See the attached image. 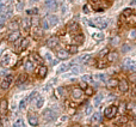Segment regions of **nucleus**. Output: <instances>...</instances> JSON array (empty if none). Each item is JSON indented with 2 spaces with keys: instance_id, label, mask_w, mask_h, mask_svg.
Here are the masks:
<instances>
[{
  "instance_id": "1",
  "label": "nucleus",
  "mask_w": 136,
  "mask_h": 127,
  "mask_svg": "<svg viewBox=\"0 0 136 127\" xmlns=\"http://www.w3.org/2000/svg\"><path fill=\"white\" fill-rule=\"evenodd\" d=\"M89 23H90V25L98 28V29H105V28L108 27V20L105 19V18H94V19L90 20Z\"/></svg>"
},
{
  "instance_id": "2",
  "label": "nucleus",
  "mask_w": 136,
  "mask_h": 127,
  "mask_svg": "<svg viewBox=\"0 0 136 127\" xmlns=\"http://www.w3.org/2000/svg\"><path fill=\"white\" fill-rule=\"evenodd\" d=\"M43 119L45 122H50V121H53L56 119V113H55L54 110H51V109H45V110H43Z\"/></svg>"
},
{
  "instance_id": "3",
  "label": "nucleus",
  "mask_w": 136,
  "mask_h": 127,
  "mask_svg": "<svg viewBox=\"0 0 136 127\" xmlns=\"http://www.w3.org/2000/svg\"><path fill=\"white\" fill-rule=\"evenodd\" d=\"M117 112H118V108L116 107V106H109L104 110V115L108 119H113L116 116V114H117Z\"/></svg>"
},
{
  "instance_id": "4",
  "label": "nucleus",
  "mask_w": 136,
  "mask_h": 127,
  "mask_svg": "<svg viewBox=\"0 0 136 127\" xmlns=\"http://www.w3.org/2000/svg\"><path fill=\"white\" fill-rule=\"evenodd\" d=\"M12 80H13V76H12V74H8V76H6V77L2 79L1 84H0L1 89H4V90H7V89L10 87V85H11Z\"/></svg>"
},
{
  "instance_id": "5",
  "label": "nucleus",
  "mask_w": 136,
  "mask_h": 127,
  "mask_svg": "<svg viewBox=\"0 0 136 127\" xmlns=\"http://www.w3.org/2000/svg\"><path fill=\"white\" fill-rule=\"evenodd\" d=\"M82 94H84V91H82L80 87H75V89L72 90L70 96H72V98H73V100H79V98H81Z\"/></svg>"
},
{
  "instance_id": "6",
  "label": "nucleus",
  "mask_w": 136,
  "mask_h": 127,
  "mask_svg": "<svg viewBox=\"0 0 136 127\" xmlns=\"http://www.w3.org/2000/svg\"><path fill=\"white\" fill-rule=\"evenodd\" d=\"M27 120H29V124H30L31 126H37V125H38V118H37V115L34 113L27 114Z\"/></svg>"
},
{
  "instance_id": "7",
  "label": "nucleus",
  "mask_w": 136,
  "mask_h": 127,
  "mask_svg": "<svg viewBox=\"0 0 136 127\" xmlns=\"http://www.w3.org/2000/svg\"><path fill=\"white\" fill-rule=\"evenodd\" d=\"M57 44H59V37H57V36H51V37L48 39L47 46L49 48H55Z\"/></svg>"
},
{
  "instance_id": "8",
  "label": "nucleus",
  "mask_w": 136,
  "mask_h": 127,
  "mask_svg": "<svg viewBox=\"0 0 136 127\" xmlns=\"http://www.w3.org/2000/svg\"><path fill=\"white\" fill-rule=\"evenodd\" d=\"M118 87H119L121 92H127V91L129 90V84H128V82L125 79H122V80H119Z\"/></svg>"
},
{
  "instance_id": "9",
  "label": "nucleus",
  "mask_w": 136,
  "mask_h": 127,
  "mask_svg": "<svg viewBox=\"0 0 136 127\" xmlns=\"http://www.w3.org/2000/svg\"><path fill=\"white\" fill-rule=\"evenodd\" d=\"M22 28H23L25 31H29V29L31 28V19L27 18V17L23 18V19H22Z\"/></svg>"
},
{
  "instance_id": "10",
  "label": "nucleus",
  "mask_w": 136,
  "mask_h": 127,
  "mask_svg": "<svg viewBox=\"0 0 136 127\" xmlns=\"http://www.w3.org/2000/svg\"><path fill=\"white\" fill-rule=\"evenodd\" d=\"M44 5L48 10H56L57 8V1L56 0H45Z\"/></svg>"
},
{
  "instance_id": "11",
  "label": "nucleus",
  "mask_w": 136,
  "mask_h": 127,
  "mask_svg": "<svg viewBox=\"0 0 136 127\" xmlns=\"http://www.w3.org/2000/svg\"><path fill=\"white\" fill-rule=\"evenodd\" d=\"M123 65H124V67L127 70H136V64L131 59H125Z\"/></svg>"
},
{
  "instance_id": "12",
  "label": "nucleus",
  "mask_w": 136,
  "mask_h": 127,
  "mask_svg": "<svg viewBox=\"0 0 136 127\" xmlns=\"http://www.w3.org/2000/svg\"><path fill=\"white\" fill-rule=\"evenodd\" d=\"M7 112V101L1 100L0 101V116H4Z\"/></svg>"
},
{
  "instance_id": "13",
  "label": "nucleus",
  "mask_w": 136,
  "mask_h": 127,
  "mask_svg": "<svg viewBox=\"0 0 136 127\" xmlns=\"http://www.w3.org/2000/svg\"><path fill=\"white\" fill-rule=\"evenodd\" d=\"M19 37H21V34H19V31H12V33L8 35L7 41H8V42H14V41L18 40Z\"/></svg>"
},
{
  "instance_id": "14",
  "label": "nucleus",
  "mask_w": 136,
  "mask_h": 127,
  "mask_svg": "<svg viewBox=\"0 0 136 127\" xmlns=\"http://www.w3.org/2000/svg\"><path fill=\"white\" fill-rule=\"evenodd\" d=\"M57 58L60 59V60H66L68 59V56H69V53H68L67 50H65V49H60V50H57Z\"/></svg>"
},
{
  "instance_id": "15",
  "label": "nucleus",
  "mask_w": 136,
  "mask_h": 127,
  "mask_svg": "<svg viewBox=\"0 0 136 127\" xmlns=\"http://www.w3.org/2000/svg\"><path fill=\"white\" fill-rule=\"evenodd\" d=\"M84 40H85V36H84L82 34H79V35H76V36H74V37H73V42H74L75 46L84 43Z\"/></svg>"
},
{
  "instance_id": "16",
  "label": "nucleus",
  "mask_w": 136,
  "mask_h": 127,
  "mask_svg": "<svg viewBox=\"0 0 136 127\" xmlns=\"http://www.w3.org/2000/svg\"><path fill=\"white\" fill-rule=\"evenodd\" d=\"M118 84H119V82L117 79H115V78H111V79H109L106 82V86L110 87V89H113V87L118 86Z\"/></svg>"
},
{
  "instance_id": "17",
  "label": "nucleus",
  "mask_w": 136,
  "mask_h": 127,
  "mask_svg": "<svg viewBox=\"0 0 136 127\" xmlns=\"http://www.w3.org/2000/svg\"><path fill=\"white\" fill-rule=\"evenodd\" d=\"M47 19H48V22H49V25H50V27L56 25V24H57V22H59L57 17H56L55 14H50V16H48Z\"/></svg>"
},
{
  "instance_id": "18",
  "label": "nucleus",
  "mask_w": 136,
  "mask_h": 127,
  "mask_svg": "<svg viewBox=\"0 0 136 127\" xmlns=\"http://www.w3.org/2000/svg\"><path fill=\"white\" fill-rule=\"evenodd\" d=\"M76 61H78V62H82V64H90V62H91V55H90V54H85V55L80 56Z\"/></svg>"
},
{
  "instance_id": "19",
  "label": "nucleus",
  "mask_w": 136,
  "mask_h": 127,
  "mask_svg": "<svg viewBox=\"0 0 136 127\" xmlns=\"http://www.w3.org/2000/svg\"><path fill=\"white\" fill-rule=\"evenodd\" d=\"M48 73V68L44 65L43 66H40V68H38V77L40 78H44L45 76H47Z\"/></svg>"
},
{
  "instance_id": "20",
  "label": "nucleus",
  "mask_w": 136,
  "mask_h": 127,
  "mask_svg": "<svg viewBox=\"0 0 136 127\" xmlns=\"http://www.w3.org/2000/svg\"><path fill=\"white\" fill-rule=\"evenodd\" d=\"M10 60H11V55H10L8 53H6L4 56H2V59H1L0 62H1V65H2V66H7V65H8V62H10Z\"/></svg>"
},
{
  "instance_id": "21",
  "label": "nucleus",
  "mask_w": 136,
  "mask_h": 127,
  "mask_svg": "<svg viewBox=\"0 0 136 127\" xmlns=\"http://www.w3.org/2000/svg\"><path fill=\"white\" fill-rule=\"evenodd\" d=\"M117 58H118L117 52H111V53L108 54V61H109V62H113V61H116L117 60Z\"/></svg>"
},
{
  "instance_id": "22",
  "label": "nucleus",
  "mask_w": 136,
  "mask_h": 127,
  "mask_svg": "<svg viewBox=\"0 0 136 127\" xmlns=\"http://www.w3.org/2000/svg\"><path fill=\"white\" fill-rule=\"evenodd\" d=\"M31 58H32V60L35 61V62H37V64H40L41 66H43V59H42L41 56L38 55V54L34 53L32 55H31Z\"/></svg>"
},
{
  "instance_id": "23",
  "label": "nucleus",
  "mask_w": 136,
  "mask_h": 127,
  "mask_svg": "<svg viewBox=\"0 0 136 127\" xmlns=\"http://www.w3.org/2000/svg\"><path fill=\"white\" fill-rule=\"evenodd\" d=\"M41 28H42V30H47V29H49V22H48V19L47 18H42L41 19Z\"/></svg>"
},
{
  "instance_id": "24",
  "label": "nucleus",
  "mask_w": 136,
  "mask_h": 127,
  "mask_svg": "<svg viewBox=\"0 0 136 127\" xmlns=\"http://www.w3.org/2000/svg\"><path fill=\"white\" fill-rule=\"evenodd\" d=\"M68 28H69V30H70L72 33H74V31H79V25H78L75 22H70L69 25H68Z\"/></svg>"
},
{
  "instance_id": "25",
  "label": "nucleus",
  "mask_w": 136,
  "mask_h": 127,
  "mask_svg": "<svg viewBox=\"0 0 136 127\" xmlns=\"http://www.w3.org/2000/svg\"><path fill=\"white\" fill-rule=\"evenodd\" d=\"M24 66H25L26 72H32V71H34V64H32L30 60H26V62H25Z\"/></svg>"
},
{
  "instance_id": "26",
  "label": "nucleus",
  "mask_w": 136,
  "mask_h": 127,
  "mask_svg": "<svg viewBox=\"0 0 136 127\" xmlns=\"http://www.w3.org/2000/svg\"><path fill=\"white\" fill-rule=\"evenodd\" d=\"M67 52L69 54H76L78 53V47L75 44H70V46L67 47Z\"/></svg>"
},
{
  "instance_id": "27",
  "label": "nucleus",
  "mask_w": 136,
  "mask_h": 127,
  "mask_svg": "<svg viewBox=\"0 0 136 127\" xmlns=\"http://www.w3.org/2000/svg\"><path fill=\"white\" fill-rule=\"evenodd\" d=\"M92 39H94L95 41H102L104 39L103 33H93L92 34Z\"/></svg>"
},
{
  "instance_id": "28",
  "label": "nucleus",
  "mask_w": 136,
  "mask_h": 127,
  "mask_svg": "<svg viewBox=\"0 0 136 127\" xmlns=\"http://www.w3.org/2000/svg\"><path fill=\"white\" fill-rule=\"evenodd\" d=\"M92 122H99V121L102 120V115H100V113H94L93 115H92Z\"/></svg>"
},
{
  "instance_id": "29",
  "label": "nucleus",
  "mask_w": 136,
  "mask_h": 127,
  "mask_svg": "<svg viewBox=\"0 0 136 127\" xmlns=\"http://www.w3.org/2000/svg\"><path fill=\"white\" fill-rule=\"evenodd\" d=\"M18 25H19V24H18V22H16V20H12V22L8 24V28H10L12 31H17L16 29H18Z\"/></svg>"
},
{
  "instance_id": "30",
  "label": "nucleus",
  "mask_w": 136,
  "mask_h": 127,
  "mask_svg": "<svg viewBox=\"0 0 136 127\" xmlns=\"http://www.w3.org/2000/svg\"><path fill=\"white\" fill-rule=\"evenodd\" d=\"M82 82H85V83H93V77L90 76V74H85V76H82Z\"/></svg>"
},
{
  "instance_id": "31",
  "label": "nucleus",
  "mask_w": 136,
  "mask_h": 127,
  "mask_svg": "<svg viewBox=\"0 0 136 127\" xmlns=\"http://www.w3.org/2000/svg\"><path fill=\"white\" fill-rule=\"evenodd\" d=\"M44 58H45V60L49 62V64H51V65H54V60H53V55L49 53V52H47V53L44 54Z\"/></svg>"
},
{
  "instance_id": "32",
  "label": "nucleus",
  "mask_w": 136,
  "mask_h": 127,
  "mask_svg": "<svg viewBox=\"0 0 136 127\" xmlns=\"http://www.w3.org/2000/svg\"><path fill=\"white\" fill-rule=\"evenodd\" d=\"M29 46V39H23L21 42V50H24Z\"/></svg>"
},
{
  "instance_id": "33",
  "label": "nucleus",
  "mask_w": 136,
  "mask_h": 127,
  "mask_svg": "<svg viewBox=\"0 0 136 127\" xmlns=\"http://www.w3.org/2000/svg\"><path fill=\"white\" fill-rule=\"evenodd\" d=\"M13 127H25V125H24V120L23 119H18V120L14 121L13 124Z\"/></svg>"
},
{
  "instance_id": "34",
  "label": "nucleus",
  "mask_w": 136,
  "mask_h": 127,
  "mask_svg": "<svg viewBox=\"0 0 136 127\" xmlns=\"http://www.w3.org/2000/svg\"><path fill=\"white\" fill-rule=\"evenodd\" d=\"M131 14H133V10L129 8V7H128V8H124V10H123V12H122L123 17H129V16H131Z\"/></svg>"
},
{
  "instance_id": "35",
  "label": "nucleus",
  "mask_w": 136,
  "mask_h": 127,
  "mask_svg": "<svg viewBox=\"0 0 136 127\" xmlns=\"http://www.w3.org/2000/svg\"><path fill=\"white\" fill-rule=\"evenodd\" d=\"M37 97H40V96H38V92H37V91H34V92H31V95L27 97V101H29V102H32V101H34L35 98H37Z\"/></svg>"
},
{
  "instance_id": "36",
  "label": "nucleus",
  "mask_w": 136,
  "mask_h": 127,
  "mask_svg": "<svg viewBox=\"0 0 136 127\" xmlns=\"http://www.w3.org/2000/svg\"><path fill=\"white\" fill-rule=\"evenodd\" d=\"M102 100H103V95H98V96H95V98H94V106L95 107L100 104Z\"/></svg>"
},
{
  "instance_id": "37",
  "label": "nucleus",
  "mask_w": 136,
  "mask_h": 127,
  "mask_svg": "<svg viewBox=\"0 0 136 127\" xmlns=\"http://www.w3.org/2000/svg\"><path fill=\"white\" fill-rule=\"evenodd\" d=\"M68 67H69V65H66V64H63V65H61V66H60V68L57 70V72H59V73L66 72V71L68 70Z\"/></svg>"
},
{
  "instance_id": "38",
  "label": "nucleus",
  "mask_w": 136,
  "mask_h": 127,
  "mask_svg": "<svg viewBox=\"0 0 136 127\" xmlns=\"http://www.w3.org/2000/svg\"><path fill=\"white\" fill-rule=\"evenodd\" d=\"M43 103H44V100H43V97L40 96V97L37 98V102H36V107H37V108H42Z\"/></svg>"
},
{
  "instance_id": "39",
  "label": "nucleus",
  "mask_w": 136,
  "mask_h": 127,
  "mask_svg": "<svg viewBox=\"0 0 136 127\" xmlns=\"http://www.w3.org/2000/svg\"><path fill=\"white\" fill-rule=\"evenodd\" d=\"M108 54H109V49H108V48H104L103 50L99 52L98 56H99V58H104V56H105V55H108Z\"/></svg>"
},
{
  "instance_id": "40",
  "label": "nucleus",
  "mask_w": 136,
  "mask_h": 127,
  "mask_svg": "<svg viewBox=\"0 0 136 127\" xmlns=\"http://www.w3.org/2000/svg\"><path fill=\"white\" fill-rule=\"evenodd\" d=\"M27 102H29V101H27L26 98H24V100H22V101H21V104H19V108H21V110H24V109H25Z\"/></svg>"
},
{
  "instance_id": "41",
  "label": "nucleus",
  "mask_w": 136,
  "mask_h": 127,
  "mask_svg": "<svg viewBox=\"0 0 136 127\" xmlns=\"http://www.w3.org/2000/svg\"><path fill=\"white\" fill-rule=\"evenodd\" d=\"M95 78L99 80V82H105V79H106V76L100 73V74H97V76H95Z\"/></svg>"
},
{
  "instance_id": "42",
  "label": "nucleus",
  "mask_w": 136,
  "mask_h": 127,
  "mask_svg": "<svg viewBox=\"0 0 136 127\" xmlns=\"http://www.w3.org/2000/svg\"><path fill=\"white\" fill-rule=\"evenodd\" d=\"M56 92H57V97H61V96L65 95V89L63 87H57Z\"/></svg>"
},
{
  "instance_id": "43",
  "label": "nucleus",
  "mask_w": 136,
  "mask_h": 127,
  "mask_svg": "<svg viewBox=\"0 0 136 127\" xmlns=\"http://www.w3.org/2000/svg\"><path fill=\"white\" fill-rule=\"evenodd\" d=\"M26 80V77L24 76V74H22V76H19V78H18V80H17V84L19 85V84H22L23 82H25Z\"/></svg>"
},
{
  "instance_id": "44",
  "label": "nucleus",
  "mask_w": 136,
  "mask_h": 127,
  "mask_svg": "<svg viewBox=\"0 0 136 127\" xmlns=\"http://www.w3.org/2000/svg\"><path fill=\"white\" fill-rule=\"evenodd\" d=\"M27 13H29V14H37V13H38V8H37V7H34V8L29 10V11H27Z\"/></svg>"
},
{
  "instance_id": "45",
  "label": "nucleus",
  "mask_w": 136,
  "mask_h": 127,
  "mask_svg": "<svg viewBox=\"0 0 136 127\" xmlns=\"http://www.w3.org/2000/svg\"><path fill=\"white\" fill-rule=\"evenodd\" d=\"M85 94L87 95V96H92V95H93V89L89 86L86 90H85Z\"/></svg>"
},
{
  "instance_id": "46",
  "label": "nucleus",
  "mask_w": 136,
  "mask_h": 127,
  "mask_svg": "<svg viewBox=\"0 0 136 127\" xmlns=\"http://www.w3.org/2000/svg\"><path fill=\"white\" fill-rule=\"evenodd\" d=\"M129 39H136V30L135 29H133V30L129 33Z\"/></svg>"
},
{
  "instance_id": "47",
  "label": "nucleus",
  "mask_w": 136,
  "mask_h": 127,
  "mask_svg": "<svg viewBox=\"0 0 136 127\" xmlns=\"http://www.w3.org/2000/svg\"><path fill=\"white\" fill-rule=\"evenodd\" d=\"M128 122V118L127 116H122L119 120H118V124H127Z\"/></svg>"
},
{
  "instance_id": "48",
  "label": "nucleus",
  "mask_w": 136,
  "mask_h": 127,
  "mask_svg": "<svg viewBox=\"0 0 136 127\" xmlns=\"http://www.w3.org/2000/svg\"><path fill=\"white\" fill-rule=\"evenodd\" d=\"M97 66L99 67V68H104V67H106V64H105V62H103V61H99V62L97 64Z\"/></svg>"
},
{
  "instance_id": "49",
  "label": "nucleus",
  "mask_w": 136,
  "mask_h": 127,
  "mask_svg": "<svg viewBox=\"0 0 136 127\" xmlns=\"http://www.w3.org/2000/svg\"><path fill=\"white\" fill-rule=\"evenodd\" d=\"M91 113H92V107L89 106V107L86 108V110H85V114H86V115H90Z\"/></svg>"
},
{
  "instance_id": "50",
  "label": "nucleus",
  "mask_w": 136,
  "mask_h": 127,
  "mask_svg": "<svg viewBox=\"0 0 136 127\" xmlns=\"http://www.w3.org/2000/svg\"><path fill=\"white\" fill-rule=\"evenodd\" d=\"M123 52H128V50H130V47L128 46V44H124L123 46V49H122Z\"/></svg>"
},
{
  "instance_id": "51",
  "label": "nucleus",
  "mask_w": 136,
  "mask_h": 127,
  "mask_svg": "<svg viewBox=\"0 0 136 127\" xmlns=\"http://www.w3.org/2000/svg\"><path fill=\"white\" fill-rule=\"evenodd\" d=\"M80 86L82 87V89H85V90H86V89H87V84H86V83H85V82H81V83H80Z\"/></svg>"
},
{
  "instance_id": "52",
  "label": "nucleus",
  "mask_w": 136,
  "mask_h": 127,
  "mask_svg": "<svg viewBox=\"0 0 136 127\" xmlns=\"http://www.w3.org/2000/svg\"><path fill=\"white\" fill-rule=\"evenodd\" d=\"M84 12H85V13H89V12H90L89 5H85V6H84Z\"/></svg>"
},
{
  "instance_id": "53",
  "label": "nucleus",
  "mask_w": 136,
  "mask_h": 127,
  "mask_svg": "<svg viewBox=\"0 0 136 127\" xmlns=\"http://www.w3.org/2000/svg\"><path fill=\"white\" fill-rule=\"evenodd\" d=\"M23 8V1H19V4L17 5V10H22Z\"/></svg>"
},
{
  "instance_id": "54",
  "label": "nucleus",
  "mask_w": 136,
  "mask_h": 127,
  "mask_svg": "<svg viewBox=\"0 0 136 127\" xmlns=\"http://www.w3.org/2000/svg\"><path fill=\"white\" fill-rule=\"evenodd\" d=\"M124 109H125V104L122 103V104H121V107H119V110H121V112H124Z\"/></svg>"
},
{
  "instance_id": "55",
  "label": "nucleus",
  "mask_w": 136,
  "mask_h": 127,
  "mask_svg": "<svg viewBox=\"0 0 136 127\" xmlns=\"http://www.w3.org/2000/svg\"><path fill=\"white\" fill-rule=\"evenodd\" d=\"M130 5H131V6H136V0H133V1H130Z\"/></svg>"
},
{
  "instance_id": "56",
  "label": "nucleus",
  "mask_w": 136,
  "mask_h": 127,
  "mask_svg": "<svg viewBox=\"0 0 136 127\" xmlns=\"http://www.w3.org/2000/svg\"><path fill=\"white\" fill-rule=\"evenodd\" d=\"M4 25V18H0V28H2Z\"/></svg>"
},
{
  "instance_id": "57",
  "label": "nucleus",
  "mask_w": 136,
  "mask_h": 127,
  "mask_svg": "<svg viewBox=\"0 0 136 127\" xmlns=\"http://www.w3.org/2000/svg\"><path fill=\"white\" fill-rule=\"evenodd\" d=\"M70 127H81V126H80L79 124H74V125H72V126H70Z\"/></svg>"
},
{
  "instance_id": "58",
  "label": "nucleus",
  "mask_w": 136,
  "mask_h": 127,
  "mask_svg": "<svg viewBox=\"0 0 136 127\" xmlns=\"http://www.w3.org/2000/svg\"><path fill=\"white\" fill-rule=\"evenodd\" d=\"M94 127H104V126H103V125H95Z\"/></svg>"
},
{
  "instance_id": "59",
  "label": "nucleus",
  "mask_w": 136,
  "mask_h": 127,
  "mask_svg": "<svg viewBox=\"0 0 136 127\" xmlns=\"http://www.w3.org/2000/svg\"><path fill=\"white\" fill-rule=\"evenodd\" d=\"M31 1H38V0H31Z\"/></svg>"
},
{
  "instance_id": "60",
  "label": "nucleus",
  "mask_w": 136,
  "mask_h": 127,
  "mask_svg": "<svg viewBox=\"0 0 136 127\" xmlns=\"http://www.w3.org/2000/svg\"><path fill=\"white\" fill-rule=\"evenodd\" d=\"M135 89H136V80H135Z\"/></svg>"
}]
</instances>
